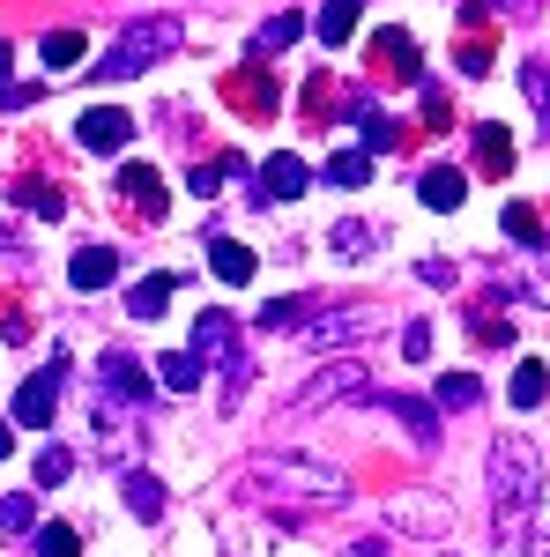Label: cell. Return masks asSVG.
<instances>
[{
	"label": "cell",
	"mask_w": 550,
	"mask_h": 557,
	"mask_svg": "<svg viewBox=\"0 0 550 557\" xmlns=\"http://www.w3.org/2000/svg\"><path fill=\"white\" fill-rule=\"evenodd\" d=\"M97 394H105V401H149V372L134 364L127 349H105V357H97Z\"/></svg>",
	"instance_id": "obj_8"
},
{
	"label": "cell",
	"mask_w": 550,
	"mask_h": 557,
	"mask_svg": "<svg viewBox=\"0 0 550 557\" xmlns=\"http://www.w3.org/2000/svg\"><path fill=\"white\" fill-rule=\"evenodd\" d=\"M543 394H550V372L536 357H521V364H513V409H536Z\"/></svg>",
	"instance_id": "obj_20"
},
{
	"label": "cell",
	"mask_w": 550,
	"mask_h": 557,
	"mask_svg": "<svg viewBox=\"0 0 550 557\" xmlns=\"http://www.w3.org/2000/svg\"><path fill=\"white\" fill-rule=\"evenodd\" d=\"M68 283H75V290H105V283H120V253H112V246H83V253L68 260Z\"/></svg>",
	"instance_id": "obj_11"
},
{
	"label": "cell",
	"mask_w": 550,
	"mask_h": 557,
	"mask_svg": "<svg viewBox=\"0 0 550 557\" xmlns=\"http://www.w3.org/2000/svg\"><path fill=\"white\" fill-rule=\"evenodd\" d=\"M15 209H30L38 223H60V215H68V201H60L52 186H15Z\"/></svg>",
	"instance_id": "obj_29"
},
{
	"label": "cell",
	"mask_w": 550,
	"mask_h": 557,
	"mask_svg": "<svg viewBox=\"0 0 550 557\" xmlns=\"http://www.w3.org/2000/svg\"><path fill=\"white\" fill-rule=\"evenodd\" d=\"M297 30H305V15H291V8H283V15H268V23L254 30V60H260V52H283V45H297Z\"/></svg>",
	"instance_id": "obj_19"
},
{
	"label": "cell",
	"mask_w": 550,
	"mask_h": 557,
	"mask_svg": "<svg viewBox=\"0 0 550 557\" xmlns=\"http://www.w3.org/2000/svg\"><path fill=\"white\" fill-rule=\"evenodd\" d=\"M157 380H164L171 394H194V386H201V357H194V349H179V357H157Z\"/></svg>",
	"instance_id": "obj_21"
},
{
	"label": "cell",
	"mask_w": 550,
	"mask_h": 557,
	"mask_svg": "<svg viewBox=\"0 0 550 557\" xmlns=\"http://www.w3.org/2000/svg\"><path fill=\"white\" fill-rule=\"evenodd\" d=\"M38 557H83V535L68 520H45L38 528Z\"/></svg>",
	"instance_id": "obj_30"
},
{
	"label": "cell",
	"mask_w": 550,
	"mask_h": 557,
	"mask_svg": "<svg viewBox=\"0 0 550 557\" xmlns=\"http://www.w3.org/2000/svg\"><path fill=\"white\" fill-rule=\"evenodd\" d=\"M8 446H15V431H8V424H0V454H8Z\"/></svg>",
	"instance_id": "obj_42"
},
{
	"label": "cell",
	"mask_w": 550,
	"mask_h": 557,
	"mask_svg": "<svg viewBox=\"0 0 550 557\" xmlns=\"http://www.w3.org/2000/svg\"><path fill=\"white\" fill-rule=\"evenodd\" d=\"M45 83H0V112H15V104H30Z\"/></svg>",
	"instance_id": "obj_40"
},
{
	"label": "cell",
	"mask_w": 550,
	"mask_h": 557,
	"mask_svg": "<svg viewBox=\"0 0 550 557\" xmlns=\"http://www.w3.org/2000/svg\"><path fill=\"white\" fill-rule=\"evenodd\" d=\"M0 535H38V498H0Z\"/></svg>",
	"instance_id": "obj_31"
},
{
	"label": "cell",
	"mask_w": 550,
	"mask_h": 557,
	"mask_svg": "<svg viewBox=\"0 0 550 557\" xmlns=\"http://www.w3.org/2000/svg\"><path fill=\"white\" fill-rule=\"evenodd\" d=\"M260 83H268L260 67H239V75L223 83V97H231L239 112H276V89H260Z\"/></svg>",
	"instance_id": "obj_16"
},
{
	"label": "cell",
	"mask_w": 550,
	"mask_h": 557,
	"mask_svg": "<svg viewBox=\"0 0 550 557\" xmlns=\"http://www.w3.org/2000/svg\"><path fill=\"white\" fill-rule=\"evenodd\" d=\"M484 401V386L468 380V372H454V380H439V409H476Z\"/></svg>",
	"instance_id": "obj_33"
},
{
	"label": "cell",
	"mask_w": 550,
	"mask_h": 557,
	"mask_svg": "<svg viewBox=\"0 0 550 557\" xmlns=\"http://www.w3.org/2000/svg\"><path fill=\"white\" fill-rule=\"evenodd\" d=\"M387 409H394V417H402V431H410V446H424V454H431V446H439V409H424L417 394H394V401H387Z\"/></svg>",
	"instance_id": "obj_15"
},
{
	"label": "cell",
	"mask_w": 550,
	"mask_h": 557,
	"mask_svg": "<svg viewBox=\"0 0 550 557\" xmlns=\"http://www.w3.org/2000/svg\"><path fill=\"white\" fill-rule=\"evenodd\" d=\"M365 327H372V312H328V320L313 327V343L335 349V343H350V335H365Z\"/></svg>",
	"instance_id": "obj_25"
},
{
	"label": "cell",
	"mask_w": 550,
	"mask_h": 557,
	"mask_svg": "<svg viewBox=\"0 0 550 557\" xmlns=\"http://www.w3.org/2000/svg\"><path fill=\"white\" fill-rule=\"evenodd\" d=\"M342 112H350V120L365 127V149H372V157H394V149H402V127L387 120V112H380V104H372V97H350Z\"/></svg>",
	"instance_id": "obj_10"
},
{
	"label": "cell",
	"mask_w": 550,
	"mask_h": 557,
	"mask_svg": "<svg viewBox=\"0 0 550 557\" xmlns=\"http://www.w3.org/2000/svg\"><path fill=\"white\" fill-rule=\"evenodd\" d=\"M68 469H75V454H68V446H45V454H38V491L68 483Z\"/></svg>",
	"instance_id": "obj_34"
},
{
	"label": "cell",
	"mask_w": 550,
	"mask_h": 557,
	"mask_svg": "<svg viewBox=\"0 0 550 557\" xmlns=\"http://www.w3.org/2000/svg\"><path fill=\"white\" fill-rule=\"evenodd\" d=\"M127 513L134 520H164V483H157V475H127Z\"/></svg>",
	"instance_id": "obj_22"
},
{
	"label": "cell",
	"mask_w": 550,
	"mask_h": 557,
	"mask_svg": "<svg viewBox=\"0 0 550 557\" xmlns=\"http://www.w3.org/2000/svg\"><path fill=\"white\" fill-rule=\"evenodd\" d=\"M127 134H134V120H127V112H112V104H97V112L75 120V141H83L89 157H120V149H127Z\"/></svg>",
	"instance_id": "obj_9"
},
{
	"label": "cell",
	"mask_w": 550,
	"mask_h": 557,
	"mask_svg": "<svg viewBox=\"0 0 550 557\" xmlns=\"http://www.w3.org/2000/svg\"><path fill=\"white\" fill-rule=\"evenodd\" d=\"M402 357H410V364H424V357H431V327H424V320H410V327H402Z\"/></svg>",
	"instance_id": "obj_38"
},
{
	"label": "cell",
	"mask_w": 550,
	"mask_h": 557,
	"mask_svg": "<svg viewBox=\"0 0 550 557\" xmlns=\"http://www.w3.org/2000/svg\"><path fill=\"white\" fill-rule=\"evenodd\" d=\"M365 394H372V372L342 357V364H328L320 380H313L305 394H297V409H328V401H365Z\"/></svg>",
	"instance_id": "obj_6"
},
{
	"label": "cell",
	"mask_w": 550,
	"mask_h": 557,
	"mask_svg": "<svg viewBox=\"0 0 550 557\" xmlns=\"http://www.w3.org/2000/svg\"><path fill=\"white\" fill-rule=\"evenodd\" d=\"M83 52H89L83 30H45V67H75Z\"/></svg>",
	"instance_id": "obj_28"
},
{
	"label": "cell",
	"mask_w": 550,
	"mask_h": 557,
	"mask_svg": "<svg viewBox=\"0 0 550 557\" xmlns=\"http://www.w3.org/2000/svg\"><path fill=\"white\" fill-rule=\"evenodd\" d=\"M521 89H528V104H536V120H543V134H550V60H528V67H521Z\"/></svg>",
	"instance_id": "obj_27"
},
{
	"label": "cell",
	"mask_w": 550,
	"mask_h": 557,
	"mask_svg": "<svg viewBox=\"0 0 550 557\" xmlns=\"http://www.w3.org/2000/svg\"><path fill=\"white\" fill-rule=\"evenodd\" d=\"M476 164H484V172H506L513 164V134L506 127H476Z\"/></svg>",
	"instance_id": "obj_26"
},
{
	"label": "cell",
	"mask_w": 550,
	"mask_h": 557,
	"mask_svg": "<svg viewBox=\"0 0 550 557\" xmlns=\"http://www.w3.org/2000/svg\"><path fill=\"white\" fill-rule=\"evenodd\" d=\"M171 45H179V23H164V15H134V23H120V38L97 52V83H134V75H149Z\"/></svg>",
	"instance_id": "obj_2"
},
{
	"label": "cell",
	"mask_w": 550,
	"mask_h": 557,
	"mask_svg": "<svg viewBox=\"0 0 550 557\" xmlns=\"http://www.w3.org/2000/svg\"><path fill=\"white\" fill-rule=\"evenodd\" d=\"M60 380H68V357H52L38 380L15 386V424H23V431H45V424H52V409H60Z\"/></svg>",
	"instance_id": "obj_5"
},
{
	"label": "cell",
	"mask_w": 550,
	"mask_h": 557,
	"mask_svg": "<svg viewBox=\"0 0 550 557\" xmlns=\"http://www.w3.org/2000/svg\"><path fill=\"white\" fill-rule=\"evenodd\" d=\"M491 498H499V528H506V535L536 513V498H543V461H536L528 438H499V446H491Z\"/></svg>",
	"instance_id": "obj_1"
},
{
	"label": "cell",
	"mask_w": 550,
	"mask_h": 557,
	"mask_svg": "<svg viewBox=\"0 0 550 557\" xmlns=\"http://www.w3.org/2000/svg\"><path fill=\"white\" fill-rule=\"evenodd\" d=\"M297 194H305V164L297 157H268L260 164V209L268 201H297Z\"/></svg>",
	"instance_id": "obj_14"
},
{
	"label": "cell",
	"mask_w": 550,
	"mask_h": 557,
	"mask_svg": "<svg viewBox=\"0 0 550 557\" xmlns=\"http://www.w3.org/2000/svg\"><path fill=\"white\" fill-rule=\"evenodd\" d=\"M194 357H201V364H223V409H231V401H239V386H246V357H239V320H231V312H201V320H194Z\"/></svg>",
	"instance_id": "obj_4"
},
{
	"label": "cell",
	"mask_w": 550,
	"mask_h": 557,
	"mask_svg": "<svg viewBox=\"0 0 550 557\" xmlns=\"http://www.w3.org/2000/svg\"><path fill=\"white\" fill-rule=\"evenodd\" d=\"M305 312H313V298H276L268 312H260V327H297Z\"/></svg>",
	"instance_id": "obj_37"
},
{
	"label": "cell",
	"mask_w": 550,
	"mask_h": 557,
	"mask_svg": "<svg viewBox=\"0 0 550 557\" xmlns=\"http://www.w3.org/2000/svg\"><path fill=\"white\" fill-rule=\"evenodd\" d=\"M313 30H320V45H350L357 38V0H328Z\"/></svg>",
	"instance_id": "obj_18"
},
{
	"label": "cell",
	"mask_w": 550,
	"mask_h": 557,
	"mask_svg": "<svg viewBox=\"0 0 550 557\" xmlns=\"http://www.w3.org/2000/svg\"><path fill=\"white\" fill-rule=\"evenodd\" d=\"M254 491H276V498H335L342 506V475L320 469V461H254V475H246Z\"/></svg>",
	"instance_id": "obj_3"
},
{
	"label": "cell",
	"mask_w": 550,
	"mask_h": 557,
	"mask_svg": "<svg viewBox=\"0 0 550 557\" xmlns=\"http://www.w3.org/2000/svg\"><path fill=\"white\" fill-rule=\"evenodd\" d=\"M120 194H127V209L164 223V178H157V164H127V172H120Z\"/></svg>",
	"instance_id": "obj_13"
},
{
	"label": "cell",
	"mask_w": 550,
	"mask_h": 557,
	"mask_svg": "<svg viewBox=\"0 0 550 557\" xmlns=\"http://www.w3.org/2000/svg\"><path fill=\"white\" fill-rule=\"evenodd\" d=\"M447 498H431V491H410V498H387V528H402V535H447Z\"/></svg>",
	"instance_id": "obj_7"
},
{
	"label": "cell",
	"mask_w": 550,
	"mask_h": 557,
	"mask_svg": "<svg viewBox=\"0 0 550 557\" xmlns=\"http://www.w3.org/2000/svg\"><path fill=\"white\" fill-rule=\"evenodd\" d=\"M372 178V149H335L328 157V186H365Z\"/></svg>",
	"instance_id": "obj_23"
},
{
	"label": "cell",
	"mask_w": 550,
	"mask_h": 557,
	"mask_svg": "<svg viewBox=\"0 0 550 557\" xmlns=\"http://www.w3.org/2000/svg\"><path fill=\"white\" fill-rule=\"evenodd\" d=\"M484 67H491V45L468 38V45H462V75H484Z\"/></svg>",
	"instance_id": "obj_39"
},
{
	"label": "cell",
	"mask_w": 550,
	"mask_h": 557,
	"mask_svg": "<svg viewBox=\"0 0 550 557\" xmlns=\"http://www.w3.org/2000/svg\"><path fill=\"white\" fill-rule=\"evenodd\" d=\"M372 246H380L372 223H335V253H372Z\"/></svg>",
	"instance_id": "obj_35"
},
{
	"label": "cell",
	"mask_w": 550,
	"mask_h": 557,
	"mask_svg": "<svg viewBox=\"0 0 550 557\" xmlns=\"http://www.w3.org/2000/svg\"><path fill=\"white\" fill-rule=\"evenodd\" d=\"M164 305H171V275H149V283H134V290H127V312H134V320H157Z\"/></svg>",
	"instance_id": "obj_24"
},
{
	"label": "cell",
	"mask_w": 550,
	"mask_h": 557,
	"mask_svg": "<svg viewBox=\"0 0 550 557\" xmlns=\"http://www.w3.org/2000/svg\"><path fill=\"white\" fill-rule=\"evenodd\" d=\"M380 60H387V67H402V75H417V45L402 38V30H387V38H380Z\"/></svg>",
	"instance_id": "obj_36"
},
{
	"label": "cell",
	"mask_w": 550,
	"mask_h": 557,
	"mask_svg": "<svg viewBox=\"0 0 550 557\" xmlns=\"http://www.w3.org/2000/svg\"><path fill=\"white\" fill-rule=\"evenodd\" d=\"M417 194H424V209H439V215H454L468 201V178L454 172V164H431V172L417 178Z\"/></svg>",
	"instance_id": "obj_12"
},
{
	"label": "cell",
	"mask_w": 550,
	"mask_h": 557,
	"mask_svg": "<svg viewBox=\"0 0 550 557\" xmlns=\"http://www.w3.org/2000/svg\"><path fill=\"white\" fill-rule=\"evenodd\" d=\"M350 557H387V550H372V543H357V550H350Z\"/></svg>",
	"instance_id": "obj_41"
},
{
	"label": "cell",
	"mask_w": 550,
	"mask_h": 557,
	"mask_svg": "<svg viewBox=\"0 0 550 557\" xmlns=\"http://www.w3.org/2000/svg\"><path fill=\"white\" fill-rule=\"evenodd\" d=\"M506 238H521V246H543V223H536V209H528V201H506Z\"/></svg>",
	"instance_id": "obj_32"
},
{
	"label": "cell",
	"mask_w": 550,
	"mask_h": 557,
	"mask_svg": "<svg viewBox=\"0 0 550 557\" xmlns=\"http://www.w3.org/2000/svg\"><path fill=\"white\" fill-rule=\"evenodd\" d=\"M209 268L223 283H254V253H246L239 238H216V231H209Z\"/></svg>",
	"instance_id": "obj_17"
}]
</instances>
